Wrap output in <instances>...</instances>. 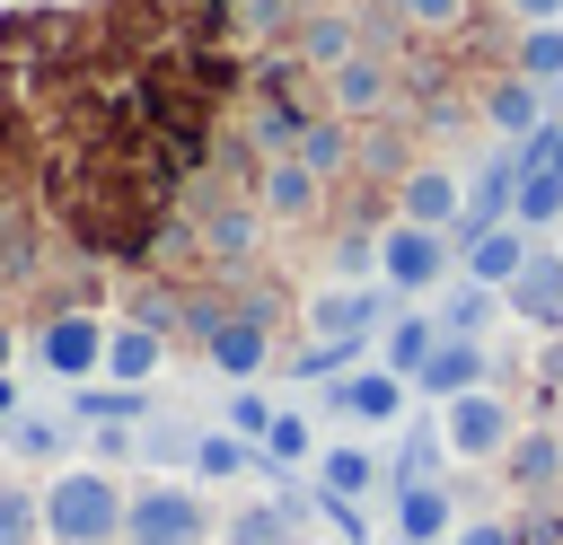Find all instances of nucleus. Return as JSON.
I'll list each match as a JSON object with an SVG mask.
<instances>
[{
  "label": "nucleus",
  "instance_id": "24",
  "mask_svg": "<svg viewBox=\"0 0 563 545\" xmlns=\"http://www.w3.org/2000/svg\"><path fill=\"white\" fill-rule=\"evenodd\" d=\"M431 352H440V316H431V299H405V308L378 325V360H387L396 378H413Z\"/></svg>",
  "mask_w": 563,
  "mask_h": 545
},
{
  "label": "nucleus",
  "instance_id": "30",
  "mask_svg": "<svg viewBox=\"0 0 563 545\" xmlns=\"http://www.w3.org/2000/svg\"><path fill=\"white\" fill-rule=\"evenodd\" d=\"M510 70L537 79V88H563V18H545V26H510Z\"/></svg>",
  "mask_w": 563,
  "mask_h": 545
},
{
  "label": "nucleus",
  "instance_id": "13",
  "mask_svg": "<svg viewBox=\"0 0 563 545\" xmlns=\"http://www.w3.org/2000/svg\"><path fill=\"white\" fill-rule=\"evenodd\" d=\"M440 475H457V457H449V440H440V404H422V413H405V422L387 431V492L440 483ZM387 492H378V501H387Z\"/></svg>",
  "mask_w": 563,
  "mask_h": 545
},
{
  "label": "nucleus",
  "instance_id": "37",
  "mask_svg": "<svg viewBox=\"0 0 563 545\" xmlns=\"http://www.w3.org/2000/svg\"><path fill=\"white\" fill-rule=\"evenodd\" d=\"M510 9V26H545V18H563V0H501Z\"/></svg>",
  "mask_w": 563,
  "mask_h": 545
},
{
  "label": "nucleus",
  "instance_id": "26",
  "mask_svg": "<svg viewBox=\"0 0 563 545\" xmlns=\"http://www.w3.org/2000/svg\"><path fill=\"white\" fill-rule=\"evenodd\" d=\"M255 448H264V483H290V475H308V466H317V448H325V440H317V422H308L299 404H282V413H273V431H264Z\"/></svg>",
  "mask_w": 563,
  "mask_h": 545
},
{
  "label": "nucleus",
  "instance_id": "36",
  "mask_svg": "<svg viewBox=\"0 0 563 545\" xmlns=\"http://www.w3.org/2000/svg\"><path fill=\"white\" fill-rule=\"evenodd\" d=\"M449 545H519V536H510V519H493V510H466Z\"/></svg>",
  "mask_w": 563,
  "mask_h": 545
},
{
  "label": "nucleus",
  "instance_id": "10",
  "mask_svg": "<svg viewBox=\"0 0 563 545\" xmlns=\"http://www.w3.org/2000/svg\"><path fill=\"white\" fill-rule=\"evenodd\" d=\"M457 211H466V167L449 149H422L396 176V220H422V229H449L457 237Z\"/></svg>",
  "mask_w": 563,
  "mask_h": 545
},
{
  "label": "nucleus",
  "instance_id": "1",
  "mask_svg": "<svg viewBox=\"0 0 563 545\" xmlns=\"http://www.w3.org/2000/svg\"><path fill=\"white\" fill-rule=\"evenodd\" d=\"M123 510H132V483L114 466H53L44 475V545H123Z\"/></svg>",
  "mask_w": 563,
  "mask_h": 545
},
{
  "label": "nucleus",
  "instance_id": "23",
  "mask_svg": "<svg viewBox=\"0 0 563 545\" xmlns=\"http://www.w3.org/2000/svg\"><path fill=\"white\" fill-rule=\"evenodd\" d=\"M528 246H537V237H528L519 220H501V229H484V237H466V246H457V272H466V281H484V290H510V281H519V264H528Z\"/></svg>",
  "mask_w": 563,
  "mask_h": 545
},
{
  "label": "nucleus",
  "instance_id": "34",
  "mask_svg": "<svg viewBox=\"0 0 563 545\" xmlns=\"http://www.w3.org/2000/svg\"><path fill=\"white\" fill-rule=\"evenodd\" d=\"M317 492V483H308ZM317 527L334 536V545H378V527H369V501H343V492H317Z\"/></svg>",
  "mask_w": 563,
  "mask_h": 545
},
{
  "label": "nucleus",
  "instance_id": "12",
  "mask_svg": "<svg viewBox=\"0 0 563 545\" xmlns=\"http://www.w3.org/2000/svg\"><path fill=\"white\" fill-rule=\"evenodd\" d=\"M493 475L510 501H554L563 492V422H519V440L501 448Z\"/></svg>",
  "mask_w": 563,
  "mask_h": 545
},
{
  "label": "nucleus",
  "instance_id": "6",
  "mask_svg": "<svg viewBox=\"0 0 563 545\" xmlns=\"http://www.w3.org/2000/svg\"><path fill=\"white\" fill-rule=\"evenodd\" d=\"M325 114H343V123H396L405 114V62L396 53H352V62H334L325 70Z\"/></svg>",
  "mask_w": 563,
  "mask_h": 545
},
{
  "label": "nucleus",
  "instance_id": "7",
  "mask_svg": "<svg viewBox=\"0 0 563 545\" xmlns=\"http://www.w3.org/2000/svg\"><path fill=\"white\" fill-rule=\"evenodd\" d=\"M405 299L387 281H308L299 290V334L308 343H334V334H378Z\"/></svg>",
  "mask_w": 563,
  "mask_h": 545
},
{
  "label": "nucleus",
  "instance_id": "22",
  "mask_svg": "<svg viewBox=\"0 0 563 545\" xmlns=\"http://www.w3.org/2000/svg\"><path fill=\"white\" fill-rule=\"evenodd\" d=\"M475 105H484V123H493L501 141H528V132L554 114V97H545L537 79H519V70H493V79L475 88Z\"/></svg>",
  "mask_w": 563,
  "mask_h": 545
},
{
  "label": "nucleus",
  "instance_id": "19",
  "mask_svg": "<svg viewBox=\"0 0 563 545\" xmlns=\"http://www.w3.org/2000/svg\"><path fill=\"white\" fill-rule=\"evenodd\" d=\"M510 202H519V158H510V141H501L493 158H475V167H466V211H457V246H466V237H484V229H501V220H510Z\"/></svg>",
  "mask_w": 563,
  "mask_h": 545
},
{
  "label": "nucleus",
  "instance_id": "9",
  "mask_svg": "<svg viewBox=\"0 0 563 545\" xmlns=\"http://www.w3.org/2000/svg\"><path fill=\"white\" fill-rule=\"evenodd\" d=\"M255 202H264V220L273 229H325V211H334V185L308 167V158H264V176H255Z\"/></svg>",
  "mask_w": 563,
  "mask_h": 545
},
{
  "label": "nucleus",
  "instance_id": "40",
  "mask_svg": "<svg viewBox=\"0 0 563 545\" xmlns=\"http://www.w3.org/2000/svg\"><path fill=\"white\" fill-rule=\"evenodd\" d=\"M378 545H405V536H378Z\"/></svg>",
  "mask_w": 563,
  "mask_h": 545
},
{
  "label": "nucleus",
  "instance_id": "31",
  "mask_svg": "<svg viewBox=\"0 0 563 545\" xmlns=\"http://www.w3.org/2000/svg\"><path fill=\"white\" fill-rule=\"evenodd\" d=\"M194 440H202L194 422L150 413V422H141V466H150V475H194Z\"/></svg>",
  "mask_w": 563,
  "mask_h": 545
},
{
  "label": "nucleus",
  "instance_id": "21",
  "mask_svg": "<svg viewBox=\"0 0 563 545\" xmlns=\"http://www.w3.org/2000/svg\"><path fill=\"white\" fill-rule=\"evenodd\" d=\"M167 360H176V343H167L158 325H141V316H114V325H106V378H114V387H158Z\"/></svg>",
  "mask_w": 563,
  "mask_h": 545
},
{
  "label": "nucleus",
  "instance_id": "38",
  "mask_svg": "<svg viewBox=\"0 0 563 545\" xmlns=\"http://www.w3.org/2000/svg\"><path fill=\"white\" fill-rule=\"evenodd\" d=\"M18 352H26V325H9V316H0V369H9Z\"/></svg>",
  "mask_w": 563,
  "mask_h": 545
},
{
  "label": "nucleus",
  "instance_id": "27",
  "mask_svg": "<svg viewBox=\"0 0 563 545\" xmlns=\"http://www.w3.org/2000/svg\"><path fill=\"white\" fill-rule=\"evenodd\" d=\"M79 431H97V422H150L158 413V396L150 387H114V378H88V387H70V404H62Z\"/></svg>",
  "mask_w": 563,
  "mask_h": 545
},
{
  "label": "nucleus",
  "instance_id": "41",
  "mask_svg": "<svg viewBox=\"0 0 563 545\" xmlns=\"http://www.w3.org/2000/svg\"><path fill=\"white\" fill-rule=\"evenodd\" d=\"M554 246H563V229H554Z\"/></svg>",
  "mask_w": 563,
  "mask_h": 545
},
{
  "label": "nucleus",
  "instance_id": "20",
  "mask_svg": "<svg viewBox=\"0 0 563 545\" xmlns=\"http://www.w3.org/2000/svg\"><path fill=\"white\" fill-rule=\"evenodd\" d=\"M0 448H9L26 475H53V466H70V457H79V422H70V413H35V404H26V413H9V422H0Z\"/></svg>",
  "mask_w": 563,
  "mask_h": 545
},
{
  "label": "nucleus",
  "instance_id": "3",
  "mask_svg": "<svg viewBox=\"0 0 563 545\" xmlns=\"http://www.w3.org/2000/svg\"><path fill=\"white\" fill-rule=\"evenodd\" d=\"M106 308H53V316H26V360L53 378V387H88L106 378Z\"/></svg>",
  "mask_w": 563,
  "mask_h": 545
},
{
  "label": "nucleus",
  "instance_id": "2",
  "mask_svg": "<svg viewBox=\"0 0 563 545\" xmlns=\"http://www.w3.org/2000/svg\"><path fill=\"white\" fill-rule=\"evenodd\" d=\"M123 545H220V510L194 475H141L123 510Z\"/></svg>",
  "mask_w": 563,
  "mask_h": 545
},
{
  "label": "nucleus",
  "instance_id": "11",
  "mask_svg": "<svg viewBox=\"0 0 563 545\" xmlns=\"http://www.w3.org/2000/svg\"><path fill=\"white\" fill-rule=\"evenodd\" d=\"M501 308H510V325L537 343V334H563V246L554 237H537L528 246V264H519V281L501 290Z\"/></svg>",
  "mask_w": 563,
  "mask_h": 545
},
{
  "label": "nucleus",
  "instance_id": "33",
  "mask_svg": "<svg viewBox=\"0 0 563 545\" xmlns=\"http://www.w3.org/2000/svg\"><path fill=\"white\" fill-rule=\"evenodd\" d=\"M396 18H405L422 44H457L466 18H475V0H396Z\"/></svg>",
  "mask_w": 563,
  "mask_h": 545
},
{
  "label": "nucleus",
  "instance_id": "15",
  "mask_svg": "<svg viewBox=\"0 0 563 545\" xmlns=\"http://www.w3.org/2000/svg\"><path fill=\"white\" fill-rule=\"evenodd\" d=\"M308 483H317V492H343V501H378V492H387V457L369 448V431H334V440L317 448Z\"/></svg>",
  "mask_w": 563,
  "mask_h": 545
},
{
  "label": "nucleus",
  "instance_id": "18",
  "mask_svg": "<svg viewBox=\"0 0 563 545\" xmlns=\"http://www.w3.org/2000/svg\"><path fill=\"white\" fill-rule=\"evenodd\" d=\"M493 343H457V334H440V352L413 369V404H449V396H475V387H493Z\"/></svg>",
  "mask_w": 563,
  "mask_h": 545
},
{
  "label": "nucleus",
  "instance_id": "25",
  "mask_svg": "<svg viewBox=\"0 0 563 545\" xmlns=\"http://www.w3.org/2000/svg\"><path fill=\"white\" fill-rule=\"evenodd\" d=\"M431 316H440V334H457V343H484V334H493L510 308H501V290H484V281H466V272H457V281L431 299Z\"/></svg>",
  "mask_w": 563,
  "mask_h": 545
},
{
  "label": "nucleus",
  "instance_id": "29",
  "mask_svg": "<svg viewBox=\"0 0 563 545\" xmlns=\"http://www.w3.org/2000/svg\"><path fill=\"white\" fill-rule=\"evenodd\" d=\"M0 545H44V475L0 466Z\"/></svg>",
  "mask_w": 563,
  "mask_h": 545
},
{
  "label": "nucleus",
  "instance_id": "14",
  "mask_svg": "<svg viewBox=\"0 0 563 545\" xmlns=\"http://www.w3.org/2000/svg\"><path fill=\"white\" fill-rule=\"evenodd\" d=\"M290 62H308L317 79L334 70V62H352L361 53V9L352 0H299V26H290V44H282Z\"/></svg>",
  "mask_w": 563,
  "mask_h": 545
},
{
  "label": "nucleus",
  "instance_id": "8",
  "mask_svg": "<svg viewBox=\"0 0 563 545\" xmlns=\"http://www.w3.org/2000/svg\"><path fill=\"white\" fill-rule=\"evenodd\" d=\"M317 413H325V422H343V431H396V422L413 413V378H396L387 360H369V369H352V378L317 387Z\"/></svg>",
  "mask_w": 563,
  "mask_h": 545
},
{
  "label": "nucleus",
  "instance_id": "16",
  "mask_svg": "<svg viewBox=\"0 0 563 545\" xmlns=\"http://www.w3.org/2000/svg\"><path fill=\"white\" fill-rule=\"evenodd\" d=\"M457 475H440V483H405V492H387V536H405V545H449L457 536Z\"/></svg>",
  "mask_w": 563,
  "mask_h": 545
},
{
  "label": "nucleus",
  "instance_id": "5",
  "mask_svg": "<svg viewBox=\"0 0 563 545\" xmlns=\"http://www.w3.org/2000/svg\"><path fill=\"white\" fill-rule=\"evenodd\" d=\"M440 440H449V457H457V475H493V466H501V448L519 440V404H510L501 387H475V396H449V404H440Z\"/></svg>",
  "mask_w": 563,
  "mask_h": 545
},
{
  "label": "nucleus",
  "instance_id": "35",
  "mask_svg": "<svg viewBox=\"0 0 563 545\" xmlns=\"http://www.w3.org/2000/svg\"><path fill=\"white\" fill-rule=\"evenodd\" d=\"M273 413H282V404H273L264 387H229V404H220V422H229L238 440H264V431H273Z\"/></svg>",
  "mask_w": 563,
  "mask_h": 545
},
{
  "label": "nucleus",
  "instance_id": "17",
  "mask_svg": "<svg viewBox=\"0 0 563 545\" xmlns=\"http://www.w3.org/2000/svg\"><path fill=\"white\" fill-rule=\"evenodd\" d=\"M202 360H211L229 387H255V378L273 369V325H264V316H246V308H229V316L202 334Z\"/></svg>",
  "mask_w": 563,
  "mask_h": 545
},
{
  "label": "nucleus",
  "instance_id": "32",
  "mask_svg": "<svg viewBox=\"0 0 563 545\" xmlns=\"http://www.w3.org/2000/svg\"><path fill=\"white\" fill-rule=\"evenodd\" d=\"M510 220H519L528 237H554V229H563V176H554V167L519 176V202H510Z\"/></svg>",
  "mask_w": 563,
  "mask_h": 545
},
{
  "label": "nucleus",
  "instance_id": "28",
  "mask_svg": "<svg viewBox=\"0 0 563 545\" xmlns=\"http://www.w3.org/2000/svg\"><path fill=\"white\" fill-rule=\"evenodd\" d=\"M246 475H264V448H255V440H238L229 422H211V431L194 440V483L211 492V483H246Z\"/></svg>",
  "mask_w": 563,
  "mask_h": 545
},
{
  "label": "nucleus",
  "instance_id": "4",
  "mask_svg": "<svg viewBox=\"0 0 563 545\" xmlns=\"http://www.w3.org/2000/svg\"><path fill=\"white\" fill-rule=\"evenodd\" d=\"M378 281H387L396 299H440V290L457 281V237L387 211V229H378Z\"/></svg>",
  "mask_w": 563,
  "mask_h": 545
},
{
  "label": "nucleus",
  "instance_id": "39",
  "mask_svg": "<svg viewBox=\"0 0 563 545\" xmlns=\"http://www.w3.org/2000/svg\"><path fill=\"white\" fill-rule=\"evenodd\" d=\"M9 413H26V404H18V378L0 369V422H9Z\"/></svg>",
  "mask_w": 563,
  "mask_h": 545
}]
</instances>
